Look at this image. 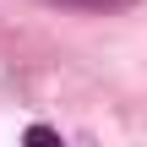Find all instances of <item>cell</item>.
Segmentation results:
<instances>
[{"label": "cell", "mask_w": 147, "mask_h": 147, "mask_svg": "<svg viewBox=\"0 0 147 147\" xmlns=\"http://www.w3.org/2000/svg\"><path fill=\"white\" fill-rule=\"evenodd\" d=\"M22 147H65V142H60V131H49V125H27Z\"/></svg>", "instance_id": "cell-2"}, {"label": "cell", "mask_w": 147, "mask_h": 147, "mask_svg": "<svg viewBox=\"0 0 147 147\" xmlns=\"http://www.w3.org/2000/svg\"><path fill=\"white\" fill-rule=\"evenodd\" d=\"M44 5H60V11H98V16H109V11H131L136 0H44Z\"/></svg>", "instance_id": "cell-1"}]
</instances>
